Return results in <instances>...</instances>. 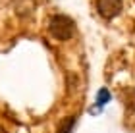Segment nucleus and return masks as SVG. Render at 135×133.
Instances as JSON below:
<instances>
[{"mask_svg": "<svg viewBox=\"0 0 135 133\" xmlns=\"http://www.w3.org/2000/svg\"><path fill=\"white\" fill-rule=\"evenodd\" d=\"M73 125H75V118L73 116H66L58 122V127L56 133H71L73 131Z\"/></svg>", "mask_w": 135, "mask_h": 133, "instance_id": "3", "label": "nucleus"}, {"mask_svg": "<svg viewBox=\"0 0 135 133\" xmlns=\"http://www.w3.org/2000/svg\"><path fill=\"white\" fill-rule=\"evenodd\" d=\"M48 33L56 41H68L75 33V21H73L70 16H64V14L52 16L50 23H48Z\"/></svg>", "mask_w": 135, "mask_h": 133, "instance_id": "1", "label": "nucleus"}, {"mask_svg": "<svg viewBox=\"0 0 135 133\" xmlns=\"http://www.w3.org/2000/svg\"><path fill=\"white\" fill-rule=\"evenodd\" d=\"M0 133H6V129L2 127V125H0Z\"/></svg>", "mask_w": 135, "mask_h": 133, "instance_id": "5", "label": "nucleus"}, {"mask_svg": "<svg viewBox=\"0 0 135 133\" xmlns=\"http://www.w3.org/2000/svg\"><path fill=\"white\" fill-rule=\"evenodd\" d=\"M110 98H112V96H110V91L102 87L99 91V95H97V104L102 106V104H106V102H110Z\"/></svg>", "mask_w": 135, "mask_h": 133, "instance_id": "4", "label": "nucleus"}, {"mask_svg": "<svg viewBox=\"0 0 135 133\" xmlns=\"http://www.w3.org/2000/svg\"><path fill=\"white\" fill-rule=\"evenodd\" d=\"M97 10L104 19H112L122 12V0H97Z\"/></svg>", "mask_w": 135, "mask_h": 133, "instance_id": "2", "label": "nucleus"}]
</instances>
